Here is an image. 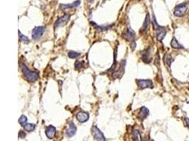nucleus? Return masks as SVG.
I'll list each match as a JSON object with an SVG mask.
<instances>
[{
  "instance_id": "obj_29",
  "label": "nucleus",
  "mask_w": 189,
  "mask_h": 141,
  "mask_svg": "<svg viewBox=\"0 0 189 141\" xmlns=\"http://www.w3.org/2000/svg\"><path fill=\"white\" fill-rule=\"evenodd\" d=\"M185 123H186V124H187V126H188V128H189V119L185 118Z\"/></svg>"
},
{
  "instance_id": "obj_2",
  "label": "nucleus",
  "mask_w": 189,
  "mask_h": 141,
  "mask_svg": "<svg viewBox=\"0 0 189 141\" xmlns=\"http://www.w3.org/2000/svg\"><path fill=\"white\" fill-rule=\"evenodd\" d=\"M153 23H154V28L157 31V39L158 41H162V40L164 38L165 35L166 34V31H165L164 27L159 26L158 23H157L154 16H153Z\"/></svg>"
},
{
  "instance_id": "obj_14",
  "label": "nucleus",
  "mask_w": 189,
  "mask_h": 141,
  "mask_svg": "<svg viewBox=\"0 0 189 141\" xmlns=\"http://www.w3.org/2000/svg\"><path fill=\"white\" fill-rule=\"evenodd\" d=\"M142 59V61L145 63H150L151 61V57H150V54L149 50H145L141 52Z\"/></svg>"
},
{
  "instance_id": "obj_27",
  "label": "nucleus",
  "mask_w": 189,
  "mask_h": 141,
  "mask_svg": "<svg viewBox=\"0 0 189 141\" xmlns=\"http://www.w3.org/2000/svg\"><path fill=\"white\" fill-rule=\"evenodd\" d=\"M26 136V133L24 131H21L19 132V133H18V138H25Z\"/></svg>"
},
{
  "instance_id": "obj_5",
  "label": "nucleus",
  "mask_w": 189,
  "mask_h": 141,
  "mask_svg": "<svg viewBox=\"0 0 189 141\" xmlns=\"http://www.w3.org/2000/svg\"><path fill=\"white\" fill-rule=\"evenodd\" d=\"M92 135L93 137H94V140H100V141H104L106 140V138L104 136V133H103L102 131L98 128L97 126H94L92 127Z\"/></svg>"
},
{
  "instance_id": "obj_22",
  "label": "nucleus",
  "mask_w": 189,
  "mask_h": 141,
  "mask_svg": "<svg viewBox=\"0 0 189 141\" xmlns=\"http://www.w3.org/2000/svg\"><path fill=\"white\" fill-rule=\"evenodd\" d=\"M80 55V53L77 52L70 51L68 52V57L70 59H77V57H79Z\"/></svg>"
},
{
  "instance_id": "obj_25",
  "label": "nucleus",
  "mask_w": 189,
  "mask_h": 141,
  "mask_svg": "<svg viewBox=\"0 0 189 141\" xmlns=\"http://www.w3.org/2000/svg\"><path fill=\"white\" fill-rule=\"evenodd\" d=\"M165 62H166V64L167 65H168V66H170L171 64V62L173 61V60H172V57L171 56L170 54H167L165 56Z\"/></svg>"
},
{
  "instance_id": "obj_6",
  "label": "nucleus",
  "mask_w": 189,
  "mask_h": 141,
  "mask_svg": "<svg viewBox=\"0 0 189 141\" xmlns=\"http://www.w3.org/2000/svg\"><path fill=\"white\" fill-rule=\"evenodd\" d=\"M136 82H137V84H138V87H139L140 89L153 88V83L151 80L139 79V80H137Z\"/></svg>"
},
{
  "instance_id": "obj_20",
  "label": "nucleus",
  "mask_w": 189,
  "mask_h": 141,
  "mask_svg": "<svg viewBox=\"0 0 189 141\" xmlns=\"http://www.w3.org/2000/svg\"><path fill=\"white\" fill-rule=\"evenodd\" d=\"M18 37H19L20 40H21L23 43H26V44H28V43L30 42V40L28 38V37H26V35H23L20 31H18Z\"/></svg>"
},
{
  "instance_id": "obj_17",
  "label": "nucleus",
  "mask_w": 189,
  "mask_h": 141,
  "mask_svg": "<svg viewBox=\"0 0 189 141\" xmlns=\"http://www.w3.org/2000/svg\"><path fill=\"white\" fill-rule=\"evenodd\" d=\"M171 46L173 49H183V47L177 41L175 37H173L171 42Z\"/></svg>"
},
{
  "instance_id": "obj_8",
  "label": "nucleus",
  "mask_w": 189,
  "mask_h": 141,
  "mask_svg": "<svg viewBox=\"0 0 189 141\" xmlns=\"http://www.w3.org/2000/svg\"><path fill=\"white\" fill-rule=\"evenodd\" d=\"M45 134L49 139H53L56 135V128L53 126H49L45 129Z\"/></svg>"
},
{
  "instance_id": "obj_3",
  "label": "nucleus",
  "mask_w": 189,
  "mask_h": 141,
  "mask_svg": "<svg viewBox=\"0 0 189 141\" xmlns=\"http://www.w3.org/2000/svg\"><path fill=\"white\" fill-rule=\"evenodd\" d=\"M188 5L187 3H182V4L177 5L175 7L174 11H173L174 16H178V17H181V16H184L187 9H188Z\"/></svg>"
},
{
  "instance_id": "obj_28",
  "label": "nucleus",
  "mask_w": 189,
  "mask_h": 141,
  "mask_svg": "<svg viewBox=\"0 0 189 141\" xmlns=\"http://www.w3.org/2000/svg\"><path fill=\"white\" fill-rule=\"evenodd\" d=\"M135 47H136V43H135V41H133L132 43H131V47H132L133 50H134V49L135 48Z\"/></svg>"
},
{
  "instance_id": "obj_9",
  "label": "nucleus",
  "mask_w": 189,
  "mask_h": 141,
  "mask_svg": "<svg viewBox=\"0 0 189 141\" xmlns=\"http://www.w3.org/2000/svg\"><path fill=\"white\" fill-rule=\"evenodd\" d=\"M126 60H123L121 62V68L118 70H116V71H114L113 73V76L114 77V78H119V76L122 77V75H123L125 72V66H126Z\"/></svg>"
},
{
  "instance_id": "obj_10",
  "label": "nucleus",
  "mask_w": 189,
  "mask_h": 141,
  "mask_svg": "<svg viewBox=\"0 0 189 141\" xmlns=\"http://www.w3.org/2000/svg\"><path fill=\"white\" fill-rule=\"evenodd\" d=\"M76 118L80 123H84V122L87 121L89 120V114L87 112H80L76 116Z\"/></svg>"
},
{
  "instance_id": "obj_19",
  "label": "nucleus",
  "mask_w": 189,
  "mask_h": 141,
  "mask_svg": "<svg viewBox=\"0 0 189 141\" xmlns=\"http://www.w3.org/2000/svg\"><path fill=\"white\" fill-rule=\"evenodd\" d=\"M91 24L93 25V26L95 27V28H97L98 31H100V32L108 31V30H109V28H111L110 26H99V25H97V23H94V22H91Z\"/></svg>"
},
{
  "instance_id": "obj_24",
  "label": "nucleus",
  "mask_w": 189,
  "mask_h": 141,
  "mask_svg": "<svg viewBox=\"0 0 189 141\" xmlns=\"http://www.w3.org/2000/svg\"><path fill=\"white\" fill-rule=\"evenodd\" d=\"M18 123L21 124V126H24L25 124H27V118L26 116L22 115L21 117H20L19 119H18Z\"/></svg>"
},
{
  "instance_id": "obj_15",
  "label": "nucleus",
  "mask_w": 189,
  "mask_h": 141,
  "mask_svg": "<svg viewBox=\"0 0 189 141\" xmlns=\"http://www.w3.org/2000/svg\"><path fill=\"white\" fill-rule=\"evenodd\" d=\"M149 114V110L147 108H146L145 107H142L140 110V112L138 114V117L141 119V120H143L147 117V115Z\"/></svg>"
},
{
  "instance_id": "obj_23",
  "label": "nucleus",
  "mask_w": 189,
  "mask_h": 141,
  "mask_svg": "<svg viewBox=\"0 0 189 141\" xmlns=\"http://www.w3.org/2000/svg\"><path fill=\"white\" fill-rule=\"evenodd\" d=\"M116 57H117V50H116V52H115V54H114V64H113V66L110 69L108 70V71H115V68H116Z\"/></svg>"
},
{
  "instance_id": "obj_26",
  "label": "nucleus",
  "mask_w": 189,
  "mask_h": 141,
  "mask_svg": "<svg viewBox=\"0 0 189 141\" xmlns=\"http://www.w3.org/2000/svg\"><path fill=\"white\" fill-rule=\"evenodd\" d=\"M75 66L76 68H77V69H81V68L84 66V62L81 61H76L75 64Z\"/></svg>"
},
{
  "instance_id": "obj_21",
  "label": "nucleus",
  "mask_w": 189,
  "mask_h": 141,
  "mask_svg": "<svg viewBox=\"0 0 189 141\" xmlns=\"http://www.w3.org/2000/svg\"><path fill=\"white\" fill-rule=\"evenodd\" d=\"M133 138L136 140H141V135L140 133L138 130H133L132 132Z\"/></svg>"
},
{
  "instance_id": "obj_11",
  "label": "nucleus",
  "mask_w": 189,
  "mask_h": 141,
  "mask_svg": "<svg viewBox=\"0 0 189 141\" xmlns=\"http://www.w3.org/2000/svg\"><path fill=\"white\" fill-rule=\"evenodd\" d=\"M76 132H77V127H76L75 124H74V122L70 121L69 123V126L67 129V135L69 137H72L75 135Z\"/></svg>"
},
{
  "instance_id": "obj_1",
  "label": "nucleus",
  "mask_w": 189,
  "mask_h": 141,
  "mask_svg": "<svg viewBox=\"0 0 189 141\" xmlns=\"http://www.w3.org/2000/svg\"><path fill=\"white\" fill-rule=\"evenodd\" d=\"M20 66H21V70H22V73L24 77L30 83H33V82L36 81L38 79L39 73H38V71H31V70L28 69V67L23 63H21Z\"/></svg>"
},
{
  "instance_id": "obj_16",
  "label": "nucleus",
  "mask_w": 189,
  "mask_h": 141,
  "mask_svg": "<svg viewBox=\"0 0 189 141\" xmlns=\"http://www.w3.org/2000/svg\"><path fill=\"white\" fill-rule=\"evenodd\" d=\"M150 23V17L149 13H147V16H146V18H145V20L144 23H143L142 26L140 31H142V32L145 31V30H146L147 28H148V26H149Z\"/></svg>"
},
{
  "instance_id": "obj_4",
  "label": "nucleus",
  "mask_w": 189,
  "mask_h": 141,
  "mask_svg": "<svg viewBox=\"0 0 189 141\" xmlns=\"http://www.w3.org/2000/svg\"><path fill=\"white\" fill-rule=\"evenodd\" d=\"M45 30L46 29H45V27L44 26L35 27L33 29V32H32V38L35 40L40 39L45 33Z\"/></svg>"
},
{
  "instance_id": "obj_13",
  "label": "nucleus",
  "mask_w": 189,
  "mask_h": 141,
  "mask_svg": "<svg viewBox=\"0 0 189 141\" xmlns=\"http://www.w3.org/2000/svg\"><path fill=\"white\" fill-rule=\"evenodd\" d=\"M81 4L80 0H76L75 1H74L73 3L70 4H60V9L64 11V10L71 9V8H75L79 6Z\"/></svg>"
},
{
  "instance_id": "obj_7",
  "label": "nucleus",
  "mask_w": 189,
  "mask_h": 141,
  "mask_svg": "<svg viewBox=\"0 0 189 141\" xmlns=\"http://www.w3.org/2000/svg\"><path fill=\"white\" fill-rule=\"evenodd\" d=\"M70 16H71L70 14H66L65 15V16H61L60 18H59L55 23V28L64 26L65 24H67V23L68 22L69 20L70 19Z\"/></svg>"
},
{
  "instance_id": "obj_12",
  "label": "nucleus",
  "mask_w": 189,
  "mask_h": 141,
  "mask_svg": "<svg viewBox=\"0 0 189 141\" xmlns=\"http://www.w3.org/2000/svg\"><path fill=\"white\" fill-rule=\"evenodd\" d=\"M124 38H126L127 40H129V41H133L135 38V33L134 31L130 28V26L128 27L127 31H126V34L124 35Z\"/></svg>"
},
{
  "instance_id": "obj_18",
  "label": "nucleus",
  "mask_w": 189,
  "mask_h": 141,
  "mask_svg": "<svg viewBox=\"0 0 189 141\" xmlns=\"http://www.w3.org/2000/svg\"><path fill=\"white\" fill-rule=\"evenodd\" d=\"M35 127L36 126L33 124H29L27 123L23 126V128H24V130L26 131L27 132H32L35 129Z\"/></svg>"
}]
</instances>
